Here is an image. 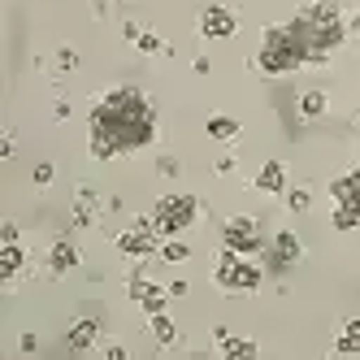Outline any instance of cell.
I'll return each mask as SVG.
<instances>
[{"mask_svg": "<svg viewBox=\"0 0 360 360\" xmlns=\"http://www.w3.org/2000/svg\"><path fill=\"white\" fill-rule=\"evenodd\" d=\"M195 213H200L195 195H165V200H157V209H152V230H157L161 239H178L195 221Z\"/></svg>", "mask_w": 360, "mask_h": 360, "instance_id": "4", "label": "cell"}, {"mask_svg": "<svg viewBox=\"0 0 360 360\" xmlns=\"http://www.w3.org/2000/svg\"><path fill=\"white\" fill-rule=\"evenodd\" d=\"M96 334H100V321H96V317L79 321V326L70 330V352H91V343H96Z\"/></svg>", "mask_w": 360, "mask_h": 360, "instance_id": "13", "label": "cell"}, {"mask_svg": "<svg viewBox=\"0 0 360 360\" xmlns=\"http://www.w3.org/2000/svg\"><path fill=\"white\" fill-rule=\"evenodd\" d=\"M334 352L339 356H360V321H343L339 339H334Z\"/></svg>", "mask_w": 360, "mask_h": 360, "instance_id": "15", "label": "cell"}, {"mask_svg": "<svg viewBox=\"0 0 360 360\" xmlns=\"http://www.w3.org/2000/svg\"><path fill=\"white\" fill-rule=\"evenodd\" d=\"M269 256H274V269H287V265H295V261H300V239L291 235V230H278V239H274Z\"/></svg>", "mask_w": 360, "mask_h": 360, "instance_id": "10", "label": "cell"}, {"mask_svg": "<svg viewBox=\"0 0 360 360\" xmlns=\"http://www.w3.org/2000/svg\"><path fill=\"white\" fill-rule=\"evenodd\" d=\"M100 356H109V360H126V347H117V343H113V347H100Z\"/></svg>", "mask_w": 360, "mask_h": 360, "instance_id": "30", "label": "cell"}, {"mask_svg": "<svg viewBox=\"0 0 360 360\" xmlns=\"http://www.w3.org/2000/svg\"><path fill=\"white\" fill-rule=\"evenodd\" d=\"M157 239H161V235L152 230V221H139V226H131V230L117 239V248H122V256H152Z\"/></svg>", "mask_w": 360, "mask_h": 360, "instance_id": "8", "label": "cell"}, {"mask_svg": "<svg viewBox=\"0 0 360 360\" xmlns=\"http://www.w3.org/2000/svg\"><path fill=\"white\" fill-rule=\"evenodd\" d=\"M221 248H226V252H239V256L261 252V239H256V221H252V217H230V221L221 226Z\"/></svg>", "mask_w": 360, "mask_h": 360, "instance_id": "6", "label": "cell"}, {"mask_svg": "<svg viewBox=\"0 0 360 360\" xmlns=\"http://www.w3.org/2000/svg\"><path fill=\"white\" fill-rule=\"evenodd\" d=\"M22 265H27V252H22V243H5V248H0V278H18Z\"/></svg>", "mask_w": 360, "mask_h": 360, "instance_id": "14", "label": "cell"}, {"mask_svg": "<svg viewBox=\"0 0 360 360\" xmlns=\"http://www.w3.org/2000/svg\"><path fill=\"white\" fill-rule=\"evenodd\" d=\"M79 70V53H74V48H61L57 53V74H74Z\"/></svg>", "mask_w": 360, "mask_h": 360, "instance_id": "25", "label": "cell"}, {"mask_svg": "<svg viewBox=\"0 0 360 360\" xmlns=\"http://www.w3.org/2000/svg\"><path fill=\"white\" fill-rule=\"evenodd\" d=\"M330 195H334V204H347V209H360V165H356L347 178H334V183H330Z\"/></svg>", "mask_w": 360, "mask_h": 360, "instance_id": "9", "label": "cell"}, {"mask_svg": "<svg viewBox=\"0 0 360 360\" xmlns=\"http://www.w3.org/2000/svg\"><path fill=\"white\" fill-rule=\"evenodd\" d=\"M217 287L230 291V295H252L256 287H261V269H256L252 261H243L239 252H221V261H217Z\"/></svg>", "mask_w": 360, "mask_h": 360, "instance_id": "5", "label": "cell"}, {"mask_svg": "<svg viewBox=\"0 0 360 360\" xmlns=\"http://www.w3.org/2000/svg\"><path fill=\"white\" fill-rule=\"evenodd\" d=\"M165 300H169V291H157V287H152V291H148L139 304H143V313L152 317V313H165Z\"/></svg>", "mask_w": 360, "mask_h": 360, "instance_id": "22", "label": "cell"}, {"mask_svg": "<svg viewBox=\"0 0 360 360\" xmlns=\"http://www.w3.org/2000/svg\"><path fill=\"white\" fill-rule=\"evenodd\" d=\"M157 174H161V178H174V174H178V161H174V157H161V161H157Z\"/></svg>", "mask_w": 360, "mask_h": 360, "instance_id": "28", "label": "cell"}, {"mask_svg": "<svg viewBox=\"0 0 360 360\" xmlns=\"http://www.w3.org/2000/svg\"><path fill=\"white\" fill-rule=\"evenodd\" d=\"M79 261H83V256H79V248H74L70 239H57V243H53V252H48V269H53V274H70V269H79Z\"/></svg>", "mask_w": 360, "mask_h": 360, "instance_id": "12", "label": "cell"}, {"mask_svg": "<svg viewBox=\"0 0 360 360\" xmlns=\"http://www.w3.org/2000/svg\"><path fill=\"white\" fill-rule=\"evenodd\" d=\"M347 31H352V35L360 39V13H352V22H347Z\"/></svg>", "mask_w": 360, "mask_h": 360, "instance_id": "33", "label": "cell"}, {"mask_svg": "<svg viewBox=\"0 0 360 360\" xmlns=\"http://www.w3.org/2000/svg\"><path fill=\"white\" fill-rule=\"evenodd\" d=\"M209 135H213V139H226V143H230V139L239 135V122H235V117H209Z\"/></svg>", "mask_w": 360, "mask_h": 360, "instance_id": "19", "label": "cell"}, {"mask_svg": "<svg viewBox=\"0 0 360 360\" xmlns=\"http://www.w3.org/2000/svg\"><path fill=\"white\" fill-rule=\"evenodd\" d=\"M0 239H5V243H18V226L5 221V226H0Z\"/></svg>", "mask_w": 360, "mask_h": 360, "instance_id": "29", "label": "cell"}, {"mask_svg": "<svg viewBox=\"0 0 360 360\" xmlns=\"http://www.w3.org/2000/svg\"><path fill=\"white\" fill-rule=\"evenodd\" d=\"M235 27H239L235 13L221 9V5H209V9L200 13V35L204 39H230V35H235Z\"/></svg>", "mask_w": 360, "mask_h": 360, "instance_id": "7", "label": "cell"}, {"mask_svg": "<svg viewBox=\"0 0 360 360\" xmlns=\"http://www.w3.org/2000/svg\"><path fill=\"white\" fill-rule=\"evenodd\" d=\"M330 221H334V230H356V226H360V209H347V204H339Z\"/></svg>", "mask_w": 360, "mask_h": 360, "instance_id": "20", "label": "cell"}, {"mask_svg": "<svg viewBox=\"0 0 360 360\" xmlns=\"http://www.w3.org/2000/svg\"><path fill=\"white\" fill-rule=\"evenodd\" d=\"M135 48H139V53H161V57H169V48L161 44V35H152V31H139Z\"/></svg>", "mask_w": 360, "mask_h": 360, "instance_id": "21", "label": "cell"}, {"mask_svg": "<svg viewBox=\"0 0 360 360\" xmlns=\"http://www.w3.org/2000/svg\"><path fill=\"white\" fill-rule=\"evenodd\" d=\"M326 105H330L326 91H304V96H300V113H304V117H321Z\"/></svg>", "mask_w": 360, "mask_h": 360, "instance_id": "17", "label": "cell"}, {"mask_svg": "<svg viewBox=\"0 0 360 360\" xmlns=\"http://www.w3.org/2000/svg\"><path fill=\"white\" fill-rule=\"evenodd\" d=\"M148 321H152V339H157V343H174L178 339V330H174V321L165 313H152Z\"/></svg>", "mask_w": 360, "mask_h": 360, "instance_id": "18", "label": "cell"}, {"mask_svg": "<svg viewBox=\"0 0 360 360\" xmlns=\"http://www.w3.org/2000/svg\"><path fill=\"white\" fill-rule=\"evenodd\" d=\"M213 169H217V174H230V169H235V157H221V161H217Z\"/></svg>", "mask_w": 360, "mask_h": 360, "instance_id": "32", "label": "cell"}, {"mask_svg": "<svg viewBox=\"0 0 360 360\" xmlns=\"http://www.w3.org/2000/svg\"><path fill=\"white\" fill-rule=\"evenodd\" d=\"M291 31L300 35L308 61H326L334 48L347 39V27H343V18H339V9H334V5H308L291 22Z\"/></svg>", "mask_w": 360, "mask_h": 360, "instance_id": "2", "label": "cell"}, {"mask_svg": "<svg viewBox=\"0 0 360 360\" xmlns=\"http://www.w3.org/2000/svg\"><path fill=\"white\" fill-rule=\"evenodd\" d=\"M256 191L282 195V191H287V165H282V161H265V169L256 174Z\"/></svg>", "mask_w": 360, "mask_h": 360, "instance_id": "11", "label": "cell"}, {"mask_svg": "<svg viewBox=\"0 0 360 360\" xmlns=\"http://www.w3.org/2000/svg\"><path fill=\"white\" fill-rule=\"evenodd\" d=\"M126 291H131V300L139 304V300H143V295L152 291V282H143V278H131V287H126Z\"/></svg>", "mask_w": 360, "mask_h": 360, "instance_id": "26", "label": "cell"}, {"mask_svg": "<svg viewBox=\"0 0 360 360\" xmlns=\"http://www.w3.org/2000/svg\"><path fill=\"white\" fill-rule=\"evenodd\" d=\"M304 61H308V53H304V44L291 27H269L265 31V44H261V53H256L261 74H291Z\"/></svg>", "mask_w": 360, "mask_h": 360, "instance_id": "3", "label": "cell"}, {"mask_svg": "<svg viewBox=\"0 0 360 360\" xmlns=\"http://www.w3.org/2000/svg\"><path fill=\"white\" fill-rule=\"evenodd\" d=\"M157 139V109L139 87H113L91 109V157L113 161L117 152H139Z\"/></svg>", "mask_w": 360, "mask_h": 360, "instance_id": "1", "label": "cell"}, {"mask_svg": "<svg viewBox=\"0 0 360 360\" xmlns=\"http://www.w3.org/2000/svg\"><path fill=\"white\" fill-rule=\"evenodd\" d=\"M0 157H13V131H5V143H0Z\"/></svg>", "mask_w": 360, "mask_h": 360, "instance_id": "31", "label": "cell"}, {"mask_svg": "<svg viewBox=\"0 0 360 360\" xmlns=\"http://www.w3.org/2000/svg\"><path fill=\"white\" fill-rule=\"evenodd\" d=\"M308 204H313V191H304V187L287 191V209H291V213H308Z\"/></svg>", "mask_w": 360, "mask_h": 360, "instance_id": "23", "label": "cell"}, {"mask_svg": "<svg viewBox=\"0 0 360 360\" xmlns=\"http://www.w3.org/2000/svg\"><path fill=\"white\" fill-rule=\"evenodd\" d=\"M161 256H165V261L174 265V261H187V256H191V248H187V243H178V239H169V243L161 248Z\"/></svg>", "mask_w": 360, "mask_h": 360, "instance_id": "24", "label": "cell"}, {"mask_svg": "<svg viewBox=\"0 0 360 360\" xmlns=\"http://www.w3.org/2000/svg\"><path fill=\"white\" fill-rule=\"evenodd\" d=\"M256 352H261V347H256L252 339H226V343H221V356H226V360H252Z\"/></svg>", "mask_w": 360, "mask_h": 360, "instance_id": "16", "label": "cell"}, {"mask_svg": "<svg viewBox=\"0 0 360 360\" xmlns=\"http://www.w3.org/2000/svg\"><path fill=\"white\" fill-rule=\"evenodd\" d=\"M48 183H53V165H35V187H48Z\"/></svg>", "mask_w": 360, "mask_h": 360, "instance_id": "27", "label": "cell"}]
</instances>
